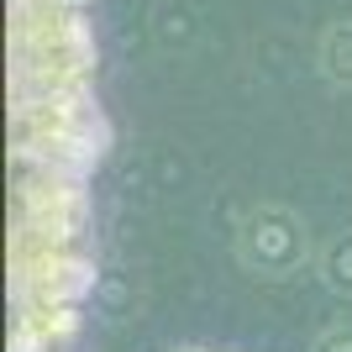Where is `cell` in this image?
Returning <instances> with one entry per match:
<instances>
[{
    "label": "cell",
    "mask_w": 352,
    "mask_h": 352,
    "mask_svg": "<svg viewBox=\"0 0 352 352\" xmlns=\"http://www.w3.org/2000/svg\"><path fill=\"white\" fill-rule=\"evenodd\" d=\"M105 158L95 0H6V352H74L85 331Z\"/></svg>",
    "instance_id": "cell-1"
},
{
    "label": "cell",
    "mask_w": 352,
    "mask_h": 352,
    "mask_svg": "<svg viewBox=\"0 0 352 352\" xmlns=\"http://www.w3.org/2000/svg\"><path fill=\"white\" fill-rule=\"evenodd\" d=\"M236 263L258 274V279H294L316 263V242H310V226L294 216L279 200H263L252 206L248 216L236 221Z\"/></svg>",
    "instance_id": "cell-2"
},
{
    "label": "cell",
    "mask_w": 352,
    "mask_h": 352,
    "mask_svg": "<svg viewBox=\"0 0 352 352\" xmlns=\"http://www.w3.org/2000/svg\"><path fill=\"white\" fill-rule=\"evenodd\" d=\"M316 69H321L326 85L352 89V16L331 21V27L316 37Z\"/></svg>",
    "instance_id": "cell-3"
},
{
    "label": "cell",
    "mask_w": 352,
    "mask_h": 352,
    "mask_svg": "<svg viewBox=\"0 0 352 352\" xmlns=\"http://www.w3.org/2000/svg\"><path fill=\"white\" fill-rule=\"evenodd\" d=\"M316 279L337 294V300H352V226L347 232H331L321 248H316Z\"/></svg>",
    "instance_id": "cell-4"
},
{
    "label": "cell",
    "mask_w": 352,
    "mask_h": 352,
    "mask_svg": "<svg viewBox=\"0 0 352 352\" xmlns=\"http://www.w3.org/2000/svg\"><path fill=\"white\" fill-rule=\"evenodd\" d=\"M310 352H352V326L337 321V326H326L321 337L310 342Z\"/></svg>",
    "instance_id": "cell-5"
},
{
    "label": "cell",
    "mask_w": 352,
    "mask_h": 352,
    "mask_svg": "<svg viewBox=\"0 0 352 352\" xmlns=\"http://www.w3.org/2000/svg\"><path fill=\"white\" fill-rule=\"evenodd\" d=\"M168 352H236V347H206V342H179V347H168Z\"/></svg>",
    "instance_id": "cell-6"
}]
</instances>
